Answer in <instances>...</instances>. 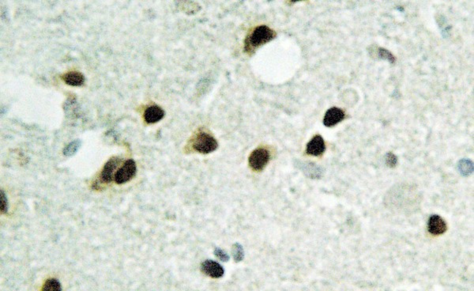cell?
<instances>
[{
	"label": "cell",
	"mask_w": 474,
	"mask_h": 291,
	"mask_svg": "<svg viewBox=\"0 0 474 291\" xmlns=\"http://www.w3.org/2000/svg\"><path fill=\"white\" fill-rule=\"evenodd\" d=\"M275 36V32L270 27L266 25H259L251 30L246 36L245 41V52L251 54L259 47L270 42Z\"/></svg>",
	"instance_id": "1"
},
{
	"label": "cell",
	"mask_w": 474,
	"mask_h": 291,
	"mask_svg": "<svg viewBox=\"0 0 474 291\" xmlns=\"http://www.w3.org/2000/svg\"><path fill=\"white\" fill-rule=\"evenodd\" d=\"M218 144L217 140L205 131H200L194 136L192 143V147L196 151L202 154H209L217 150Z\"/></svg>",
	"instance_id": "2"
},
{
	"label": "cell",
	"mask_w": 474,
	"mask_h": 291,
	"mask_svg": "<svg viewBox=\"0 0 474 291\" xmlns=\"http://www.w3.org/2000/svg\"><path fill=\"white\" fill-rule=\"evenodd\" d=\"M137 172L136 163L133 159L126 160L122 166L116 171L114 181L118 184H123L130 182L133 177H135Z\"/></svg>",
	"instance_id": "3"
},
{
	"label": "cell",
	"mask_w": 474,
	"mask_h": 291,
	"mask_svg": "<svg viewBox=\"0 0 474 291\" xmlns=\"http://www.w3.org/2000/svg\"><path fill=\"white\" fill-rule=\"evenodd\" d=\"M270 152L265 148H257L253 150L249 156V164L251 169L255 171H261L266 166L270 161Z\"/></svg>",
	"instance_id": "4"
},
{
	"label": "cell",
	"mask_w": 474,
	"mask_h": 291,
	"mask_svg": "<svg viewBox=\"0 0 474 291\" xmlns=\"http://www.w3.org/2000/svg\"><path fill=\"white\" fill-rule=\"evenodd\" d=\"M428 230L432 235H441L447 231V222L440 215H432L428 218Z\"/></svg>",
	"instance_id": "5"
},
{
	"label": "cell",
	"mask_w": 474,
	"mask_h": 291,
	"mask_svg": "<svg viewBox=\"0 0 474 291\" xmlns=\"http://www.w3.org/2000/svg\"><path fill=\"white\" fill-rule=\"evenodd\" d=\"M120 163V158H119L118 157L110 158L109 160L107 161L105 164L104 165L103 169L101 171V182H105V183L112 182L114 180L115 174H116L115 170L117 169Z\"/></svg>",
	"instance_id": "6"
},
{
	"label": "cell",
	"mask_w": 474,
	"mask_h": 291,
	"mask_svg": "<svg viewBox=\"0 0 474 291\" xmlns=\"http://www.w3.org/2000/svg\"><path fill=\"white\" fill-rule=\"evenodd\" d=\"M345 112L337 107H332L327 110L323 118V125L328 127L335 126L345 119Z\"/></svg>",
	"instance_id": "7"
},
{
	"label": "cell",
	"mask_w": 474,
	"mask_h": 291,
	"mask_svg": "<svg viewBox=\"0 0 474 291\" xmlns=\"http://www.w3.org/2000/svg\"><path fill=\"white\" fill-rule=\"evenodd\" d=\"M326 150V144L324 139L319 135H315L307 144L306 152L312 156H321Z\"/></svg>",
	"instance_id": "8"
},
{
	"label": "cell",
	"mask_w": 474,
	"mask_h": 291,
	"mask_svg": "<svg viewBox=\"0 0 474 291\" xmlns=\"http://www.w3.org/2000/svg\"><path fill=\"white\" fill-rule=\"evenodd\" d=\"M202 271L204 274H207L208 276L212 278H221L225 274V271L222 266L218 264L217 262L213 260H206L203 262L201 266Z\"/></svg>",
	"instance_id": "9"
},
{
	"label": "cell",
	"mask_w": 474,
	"mask_h": 291,
	"mask_svg": "<svg viewBox=\"0 0 474 291\" xmlns=\"http://www.w3.org/2000/svg\"><path fill=\"white\" fill-rule=\"evenodd\" d=\"M164 116V111L160 106H150L144 112V119L148 124H155L162 120Z\"/></svg>",
	"instance_id": "10"
},
{
	"label": "cell",
	"mask_w": 474,
	"mask_h": 291,
	"mask_svg": "<svg viewBox=\"0 0 474 291\" xmlns=\"http://www.w3.org/2000/svg\"><path fill=\"white\" fill-rule=\"evenodd\" d=\"M297 164L299 169H301L303 173L310 178H320L323 172L322 168L315 163L299 162Z\"/></svg>",
	"instance_id": "11"
},
{
	"label": "cell",
	"mask_w": 474,
	"mask_h": 291,
	"mask_svg": "<svg viewBox=\"0 0 474 291\" xmlns=\"http://www.w3.org/2000/svg\"><path fill=\"white\" fill-rule=\"evenodd\" d=\"M62 78L67 84L73 87H80L85 82L84 75L81 72H76V71L69 72L63 74Z\"/></svg>",
	"instance_id": "12"
},
{
	"label": "cell",
	"mask_w": 474,
	"mask_h": 291,
	"mask_svg": "<svg viewBox=\"0 0 474 291\" xmlns=\"http://www.w3.org/2000/svg\"><path fill=\"white\" fill-rule=\"evenodd\" d=\"M457 169L461 173V175L466 177V176L470 175L473 173L474 164H473L471 161L466 159V158H463L457 163Z\"/></svg>",
	"instance_id": "13"
},
{
	"label": "cell",
	"mask_w": 474,
	"mask_h": 291,
	"mask_svg": "<svg viewBox=\"0 0 474 291\" xmlns=\"http://www.w3.org/2000/svg\"><path fill=\"white\" fill-rule=\"evenodd\" d=\"M81 145H82V141L80 139H75L74 141L70 142L63 149V155L66 157L73 156L77 153L78 149L80 148Z\"/></svg>",
	"instance_id": "14"
},
{
	"label": "cell",
	"mask_w": 474,
	"mask_h": 291,
	"mask_svg": "<svg viewBox=\"0 0 474 291\" xmlns=\"http://www.w3.org/2000/svg\"><path fill=\"white\" fill-rule=\"evenodd\" d=\"M179 7L185 14H195L200 11V6L194 2H179Z\"/></svg>",
	"instance_id": "15"
},
{
	"label": "cell",
	"mask_w": 474,
	"mask_h": 291,
	"mask_svg": "<svg viewBox=\"0 0 474 291\" xmlns=\"http://www.w3.org/2000/svg\"><path fill=\"white\" fill-rule=\"evenodd\" d=\"M61 290V283H59V281L57 280L56 278H51L47 280L42 288V291H59Z\"/></svg>",
	"instance_id": "16"
},
{
	"label": "cell",
	"mask_w": 474,
	"mask_h": 291,
	"mask_svg": "<svg viewBox=\"0 0 474 291\" xmlns=\"http://www.w3.org/2000/svg\"><path fill=\"white\" fill-rule=\"evenodd\" d=\"M378 56L380 59H384L390 63H394L395 62V57L390 53V51L384 48H379L377 50Z\"/></svg>",
	"instance_id": "17"
},
{
	"label": "cell",
	"mask_w": 474,
	"mask_h": 291,
	"mask_svg": "<svg viewBox=\"0 0 474 291\" xmlns=\"http://www.w3.org/2000/svg\"><path fill=\"white\" fill-rule=\"evenodd\" d=\"M232 256H233L234 259L236 262H240L242 260L243 258H244V249H243V247L238 244V243H236L232 245Z\"/></svg>",
	"instance_id": "18"
},
{
	"label": "cell",
	"mask_w": 474,
	"mask_h": 291,
	"mask_svg": "<svg viewBox=\"0 0 474 291\" xmlns=\"http://www.w3.org/2000/svg\"><path fill=\"white\" fill-rule=\"evenodd\" d=\"M1 196H0V209H1V213L6 214L7 213V211H8V200H7V197H6V193H5L3 190L1 189Z\"/></svg>",
	"instance_id": "19"
},
{
	"label": "cell",
	"mask_w": 474,
	"mask_h": 291,
	"mask_svg": "<svg viewBox=\"0 0 474 291\" xmlns=\"http://www.w3.org/2000/svg\"><path fill=\"white\" fill-rule=\"evenodd\" d=\"M385 163L388 167L394 168L398 164V158L396 155L393 154L391 152H388L385 155Z\"/></svg>",
	"instance_id": "20"
},
{
	"label": "cell",
	"mask_w": 474,
	"mask_h": 291,
	"mask_svg": "<svg viewBox=\"0 0 474 291\" xmlns=\"http://www.w3.org/2000/svg\"><path fill=\"white\" fill-rule=\"evenodd\" d=\"M214 254L218 259H221V261L227 262L229 259V256L226 252H224L222 249L219 248H216L214 250Z\"/></svg>",
	"instance_id": "21"
}]
</instances>
